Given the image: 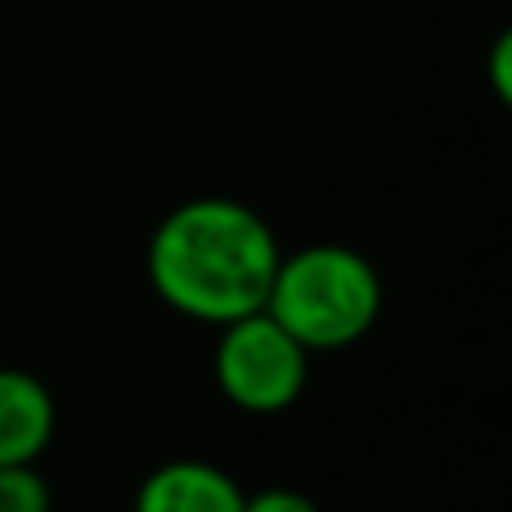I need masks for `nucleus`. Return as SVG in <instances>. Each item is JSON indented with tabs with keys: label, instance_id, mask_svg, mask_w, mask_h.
<instances>
[{
	"label": "nucleus",
	"instance_id": "f257e3e1",
	"mask_svg": "<svg viewBox=\"0 0 512 512\" xmlns=\"http://www.w3.org/2000/svg\"><path fill=\"white\" fill-rule=\"evenodd\" d=\"M279 256V239L256 207L207 194L162 216L144 265L162 306L221 328L265 310Z\"/></svg>",
	"mask_w": 512,
	"mask_h": 512
},
{
	"label": "nucleus",
	"instance_id": "f03ea898",
	"mask_svg": "<svg viewBox=\"0 0 512 512\" xmlns=\"http://www.w3.org/2000/svg\"><path fill=\"white\" fill-rule=\"evenodd\" d=\"M265 315L310 355L364 342L382 315V279L364 252L346 243H310L274 265Z\"/></svg>",
	"mask_w": 512,
	"mask_h": 512
},
{
	"label": "nucleus",
	"instance_id": "7ed1b4c3",
	"mask_svg": "<svg viewBox=\"0 0 512 512\" xmlns=\"http://www.w3.org/2000/svg\"><path fill=\"white\" fill-rule=\"evenodd\" d=\"M212 373L221 396L243 414H283L301 400L310 378V351L288 337L265 310L221 324L212 351Z\"/></svg>",
	"mask_w": 512,
	"mask_h": 512
},
{
	"label": "nucleus",
	"instance_id": "20e7f679",
	"mask_svg": "<svg viewBox=\"0 0 512 512\" xmlns=\"http://www.w3.org/2000/svg\"><path fill=\"white\" fill-rule=\"evenodd\" d=\"M248 490L207 459L158 463L135 490L131 512H243Z\"/></svg>",
	"mask_w": 512,
	"mask_h": 512
},
{
	"label": "nucleus",
	"instance_id": "39448f33",
	"mask_svg": "<svg viewBox=\"0 0 512 512\" xmlns=\"http://www.w3.org/2000/svg\"><path fill=\"white\" fill-rule=\"evenodd\" d=\"M54 427H59L54 391L27 369H0V468L41 463Z\"/></svg>",
	"mask_w": 512,
	"mask_h": 512
},
{
	"label": "nucleus",
	"instance_id": "423d86ee",
	"mask_svg": "<svg viewBox=\"0 0 512 512\" xmlns=\"http://www.w3.org/2000/svg\"><path fill=\"white\" fill-rule=\"evenodd\" d=\"M50 481L36 472V463H9L0 468V512H50Z\"/></svg>",
	"mask_w": 512,
	"mask_h": 512
},
{
	"label": "nucleus",
	"instance_id": "0eeeda50",
	"mask_svg": "<svg viewBox=\"0 0 512 512\" xmlns=\"http://www.w3.org/2000/svg\"><path fill=\"white\" fill-rule=\"evenodd\" d=\"M243 512H324V508L292 486H265L243 499Z\"/></svg>",
	"mask_w": 512,
	"mask_h": 512
},
{
	"label": "nucleus",
	"instance_id": "6e6552de",
	"mask_svg": "<svg viewBox=\"0 0 512 512\" xmlns=\"http://www.w3.org/2000/svg\"><path fill=\"white\" fill-rule=\"evenodd\" d=\"M490 77H495V95L512 99V36L499 32L495 54H490Z\"/></svg>",
	"mask_w": 512,
	"mask_h": 512
}]
</instances>
